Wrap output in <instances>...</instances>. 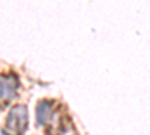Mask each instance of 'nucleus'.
<instances>
[{
	"mask_svg": "<svg viewBox=\"0 0 150 135\" xmlns=\"http://www.w3.org/2000/svg\"><path fill=\"white\" fill-rule=\"evenodd\" d=\"M27 128V108L24 105H14L6 117V129L14 134L21 135Z\"/></svg>",
	"mask_w": 150,
	"mask_h": 135,
	"instance_id": "1",
	"label": "nucleus"
},
{
	"mask_svg": "<svg viewBox=\"0 0 150 135\" xmlns=\"http://www.w3.org/2000/svg\"><path fill=\"white\" fill-rule=\"evenodd\" d=\"M50 116H51V102L48 101H41L36 107V122L38 125H45L50 120Z\"/></svg>",
	"mask_w": 150,
	"mask_h": 135,
	"instance_id": "2",
	"label": "nucleus"
},
{
	"mask_svg": "<svg viewBox=\"0 0 150 135\" xmlns=\"http://www.w3.org/2000/svg\"><path fill=\"white\" fill-rule=\"evenodd\" d=\"M5 96H8V93H6V86H5L3 77H0V99H3Z\"/></svg>",
	"mask_w": 150,
	"mask_h": 135,
	"instance_id": "3",
	"label": "nucleus"
}]
</instances>
